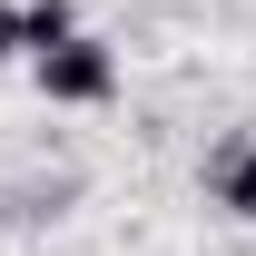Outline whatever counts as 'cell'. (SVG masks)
Listing matches in <instances>:
<instances>
[{
	"mask_svg": "<svg viewBox=\"0 0 256 256\" xmlns=\"http://www.w3.org/2000/svg\"><path fill=\"white\" fill-rule=\"evenodd\" d=\"M40 98H60V108H98V98H118V50L89 30H69L60 50H40Z\"/></svg>",
	"mask_w": 256,
	"mask_h": 256,
	"instance_id": "obj_1",
	"label": "cell"
},
{
	"mask_svg": "<svg viewBox=\"0 0 256 256\" xmlns=\"http://www.w3.org/2000/svg\"><path fill=\"white\" fill-rule=\"evenodd\" d=\"M207 197H217L226 217H256V138H226L217 158H207Z\"/></svg>",
	"mask_w": 256,
	"mask_h": 256,
	"instance_id": "obj_2",
	"label": "cell"
},
{
	"mask_svg": "<svg viewBox=\"0 0 256 256\" xmlns=\"http://www.w3.org/2000/svg\"><path fill=\"white\" fill-rule=\"evenodd\" d=\"M69 30H79V10H69V0H30V60H40V50H60Z\"/></svg>",
	"mask_w": 256,
	"mask_h": 256,
	"instance_id": "obj_3",
	"label": "cell"
},
{
	"mask_svg": "<svg viewBox=\"0 0 256 256\" xmlns=\"http://www.w3.org/2000/svg\"><path fill=\"white\" fill-rule=\"evenodd\" d=\"M30 60V0H0V69Z\"/></svg>",
	"mask_w": 256,
	"mask_h": 256,
	"instance_id": "obj_4",
	"label": "cell"
}]
</instances>
